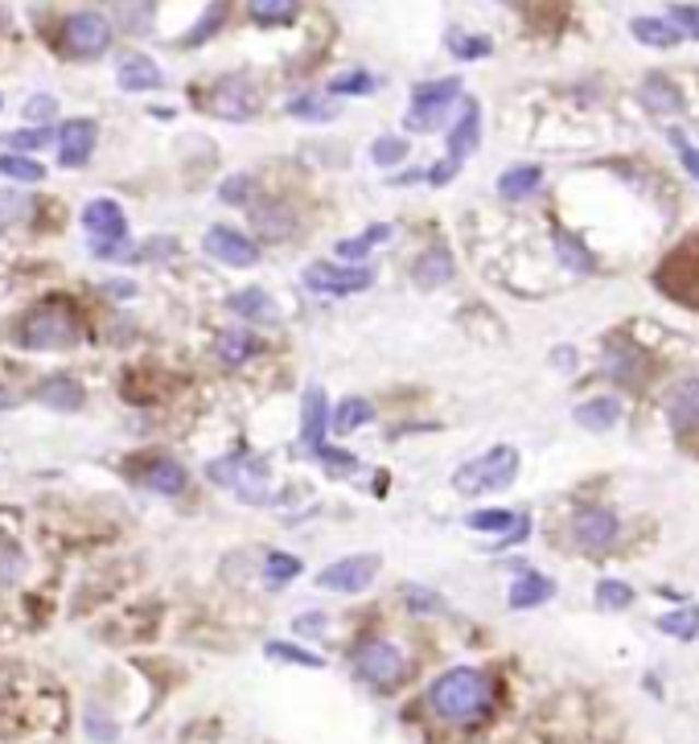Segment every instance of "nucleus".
I'll list each match as a JSON object with an SVG mask.
<instances>
[{
	"instance_id": "obj_21",
	"label": "nucleus",
	"mask_w": 699,
	"mask_h": 744,
	"mask_svg": "<svg viewBox=\"0 0 699 744\" xmlns=\"http://www.w3.org/2000/svg\"><path fill=\"white\" fill-rule=\"evenodd\" d=\"M551 596H556V584H551L544 572H535V568H519L511 592H506L511 609H539V605H547Z\"/></svg>"
},
{
	"instance_id": "obj_51",
	"label": "nucleus",
	"mask_w": 699,
	"mask_h": 744,
	"mask_svg": "<svg viewBox=\"0 0 699 744\" xmlns=\"http://www.w3.org/2000/svg\"><path fill=\"white\" fill-rule=\"evenodd\" d=\"M404 601H408V609L411 613H441L444 609V601L436 596V592H428V589H404Z\"/></svg>"
},
{
	"instance_id": "obj_29",
	"label": "nucleus",
	"mask_w": 699,
	"mask_h": 744,
	"mask_svg": "<svg viewBox=\"0 0 699 744\" xmlns=\"http://www.w3.org/2000/svg\"><path fill=\"white\" fill-rule=\"evenodd\" d=\"M539 182H544V170H539V165H514V170H506L498 177V194H502L506 202H523V198H531V194L539 189Z\"/></svg>"
},
{
	"instance_id": "obj_53",
	"label": "nucleus",
	"mask_w": 699,
	"mask_h": 744,
	"mask_svg": "<svg viewBox=\"0 0 699 744\" xmlns=\"http://www.w3.org/2000/svg\"><path fill=\"white\" fill-rule=\"evenodd\" d=\"M18 576H21V551L9 547V543H0V584H13Z\"/></svg>"
},
{
	"instance_id": "obj_56",
	"label": "nucleus",
	"mask_w": 699,
	"mask_h": 744,
	"mask_svg": "<svg viewBox=\"0 0 699 744\" xmlns=\"http://www.w3.org/2000/svg\"><path fill=\"white\" fill-rule=\"evenodd\" d=\"M671 140H675V149H679V161H683V170H687V177H696L699 182V149H691L679 132H671Z\"/></svg>"
},
{
	"instance_id": "obj_5",
	"label": "nucleus",
	"mask_w": 699,
	"mask_h": 744,
	"mask_svg": "<svg viewBox=\"0 0 699 744\" xmlns=\"http://www.w3.org/2000/svg\"><path fill=\"white\" fill-rule=\"evenodd\" d=\"M461 100V79H432V83H420L411 91V107H408V132H432L441 128L448 107Z\"/></svg>"
},
{
	"instance_id": "obj_48",
	"label": "nucleus",
	"mask_w": 699,
	"mask_h": 744,
	"mask_svg": "<svg viewBox=\"0 0 699 744\" xmlns=\"http://www.w3.org/2000/svg\"><path fill=\"white\" fill-rule=\"evenodd\" d=\"M219 198H222V202L247 206V202H252V177H247V173H235V177H226V182L219 186Z\"/></svg>"
},
{
	"instance_id": "obj_49",
	"label": "nucleus",
	"mask_w": 699,
	"mask_h": 744,
	"mask_svg": "<svg viewBox=\"0 0 699 744\" xmlns=\"http://www.w3.org/2000/svg\"><path fill=\"white\" fill-rule=\"evenodd\" d=\"M313 457L322 461L325 469H329V474H338V477L359 474V461L350 457V453H341V449H322V453H313Z\"/></svg>"
},
{
	"instance_id": "obj_31",
	"label": "nucleus",
	"mask_w": 699,
	"mask_h": 744,
	"mask_svg": "<svg viewBox=\"0 0 699 744\" xmlns=\"http://www.w3.org/2000/svg\"><path fill=\"white\" fill-rule=\"evenodd\" d=\"M214 350H219L222 367H243V362L259 350V341H256V334H247V329H222L219 341H214Z\"/></svg>"
},
{
	"instance_id": "obj_45",
	"label": "nucleus",
	"mask_w": 699,
	"mask_h": 744,
	"mask_svg": "<svg viewBox=\"0 0 699 744\" xmlns=\"http://www.w3.org/2000/svg\"><path fill=\"white\" fill-rule=\"evenodd\" d=\"M375 74H366V70H350V74H338L334 83H329V95H371L375 91Z\"/></svg>"
},
{
	"instance_id": "obj_13",
	"label": "nucleus",
	"mask_w": 699,
	"mask_h": 744,
	"mask_svg": "<svg viewBox=\"0 0 699 744\" xmlns=\"http://www.w3.org/2000/svg\"><path fill=\"white\" fill-rule=\"evenodd\" d=\"M83 231L100 247H112V243H124L128 235V219H124L120 202H112V198H95V202L83 206Z\"/></svg>"
},
{
	"instance_id": "obj_4",
	"label": "nucleus",
	"mask_w": 699,
	"mask_h": 744,
	"mask_svg": "<svg viewBox=\"0 0 699 744\" xmlns=\"http://www.w3.org/2000/svg\"><path fill=\"white\" fill-rule=\"evenodd\" d=\"M206 474L214 486H226V490H235L243 502H264L268 498V461L264 457H252V453H231V457H219L206 465Z\"/></svg>"
},
{
	"instance_id": "obj_50",
	"label": "nucleus",
	"mask_w": 699,
	"mask_h": 744,
	"mask_svg": "<svg viewBox=\"0 0 699 744\" xmlns=\"http://www.w3.org/2000/svg\"><path fill=\"white\" fill-rule=\"evenodd\" d=\"M523 539H531V514H519L511 531H502V535L490 543V551H506V547H519Z\"/></svg>"
},
{
	"instance_id": "obj_24",
	"label": "nucleus",
	"mask_w": 699,
	"mask_h": 744,
	"mask_svg": "<svg viewBox=\"0 0 699 744\" xmlns=\"http://www.w3.org/2000/svg\"><path fill=\"white\" fill-rule=\"evenodd\" d=\"M630 34L642 42V46H650V50H675L683 42L679 25L671 18H633L630 21Z\"/></svg>"
},
{
	"instance_id": "obj_22",
	"label": "nucleus",
	"mask_w": 699,
	"mask_h": 744,
	"mask_svg": "<svg viewBox=\"0 0 699 744\" xmlns=\"http://www.w3.org/2000/svg\"><path fill=\"white\" fill-rule=\"evenodd\" d=\"M116 83H120V91L140 95V91H156V86L165 83V74H161V67H156L153 58L128 54V58H120V67H116Z\"/></svg>"
},
{
	"instance_id": "obj_19",
	"label": "nucleus",
	"mask_w": 699,
	"mask_h": 744,
	"mask_svg": "<svg viewBox=\"0 0 699 744\" xmlns=\"http://www.w3.org/2000/svg\"><path fill=\"white\" fill-rule=\"evenodd\" d=\"M296 210L284 202H256L252 206V226H256L259 239L268 243H284V239L296 235Z\"/></svg>"
},
{
	"instance_id": "obj_7",
	"label": "nucleus",
	"mask_w": 699,
	"mask_h": 744,
	"mask_svg": "<svg viewBox=\"0 0 699 744\" xmlns=\"http://www.w3.org/2000/svg\"><path fill=\"white\" fill-rule=\"evenodd\" d=\"M354 675L371 687H395L408 675V654L387 638H371L354 650Z\"/></svg>"
},
{
	"instance_id": "obj_11",
	"label": "nucleus",
	"mask_w": 699,
	"mask_h": 744,
	"mask_svg": "<svg viewBox=\"0 0 699 744\" xmlns=\"http://www.w3.org/2000/svg\"><path fill=\"white\" fill-rule=\"evenodd\" d=\"M202 247L210 259H219L226 268H256L259 264V247L252 243V235H243L235 226H210Z\"/></svg>"
},
{
	"instance_id": "obj_27",
	"label": "nucleus",
	"mask_w": 699,
	"mask_h": 744,
	"mask_svg": "<svg viewBox=\"0 0 699 744\" xmlns=\"http://www.w3.org/2000/svg\"><path fill=\"white\" fill-rule=\"evenodd\" d=\"M140 481L149 486L153 493H182L186 490V481H189V474L177 465V461H170V457H156V461H149L144 465V474H140Z\"/></svg>"
},
{
	"instance_id": "obj_33",
	"label": "nucleus",
	"mask_w": 699,
	"mask_h": 744,
	"mask_svg": "<svg viewBox=\"0 0 699 744\" xmlns=\"http://www.w3.org/2000/svg\"><path fill=\"white\" fill-rule=\"evenodd\" d=\"M301 13V0H247V18L256 25H289Z\"/></svg>"
},
{
	"instance_id": "obj_2",
	"label": "nucleus",
	"mask_w": 699,
	"mask_h": 744,
	"mask_svg": "<svg viewBox=\"0 0 699 744\" xmlns=\"http://www.w3.org/2000/svg\"><path fill=\"white\" fill-rule=\"evenodd\" d=\"M18 334L25 350H67V346L83 338V325H79L67 301H42L37 309L25 313Z\"/></svg>"
},
{
	"instance_id": "obj_36",
	"label": "nucleus",
	"mask_w": 699,
	"mask_h": 744,
	"mask_svg": "<svg viewBox=\"0 0 699 744\" xmlns=\"http://www.w3.org/2000/svg\"><path fill=\"white\" fill-rule=\"evenodd\" d=\"M444 46H448V54L461 58V62H478V58H490V50H494V42L486 34H461V30H448Z\"/></svg>"
},
{
	"instance_id": "obj_41",
	"label": "nucleus",
	"mask_w": 699,
	"mask_h": 744,
	"mask_svg": "<svg viewBox=\"0 0 699 744\" xmlns=\"http://www.w3.org/2000/svg\"><path fill=\"white\" fill-rule=\"evenodd\" d=\"M514 510H502V507H494V510H474L465 523H469V531H494V535H502V531H511L514 526Z\"/></svg>"
},
{
	"instance_id": "obj_3",
	"label": "nucleus",
	"mask_w": 699,
	"mask_h": 744,
	"mask_svg": "<svg viewBox=\"0 0 699 744\" xmlns=\"http://www.w3.org/2000/svg\"><path fill=\"white\" fill-rule=\"evenodd\" d=\"M514 477H519V453L511 444H498L481 457L465 461L457 474H453V490L465 493V498H481V493H498L506 490Z\"/></svg>"
},
{
	"instance_id": "obj_10",
	"label": "nucleus",
	"mask_w": 699,
	"mask_h": 744,
	"mask_svg": "<svg viewBox=\"0 0 699 744\" xmlns=\"http://www.w3.org/2000/svg\"><path fill=\"white\" fill-rule=\"evenodd\" d=\"M375 576H378V556H346V559H334L325 572H317V589L354 596V592L371 589Z\"/></svg>"
},
{
	"instance_id": "obj_16",
	"label": "nucleus",
	"mask_w": 699,
	"mask_h": 744,
	"mask_svg": "<svg viewBox=\"0 0 699 744\" xmlns=\"http://www.w3.org/2000/svg\"><path fill=\"white\" fill-rule=\"evenodd\" d=\"M329 399H325L322 387H308L305 399H301V449L305 453H322L325 449V432H329Z\"/></svg>"
},
{
	"instance_id": "obj_52",
	"label": "nucleus",
	"mask_w": 699,
	"mask_h": 744,
	"mask_svg": "<svg viewBox=\"0 0 699 744\" xmlns=\"http://www.w3.org/2000/svg\"><path fill=\"white\" fill-rule=\"evenodd\" d=\"M671 21L679 25L683 37H696L699 42V4H675V9H671Z\"/></svg>"
},
{
	"instance_id": "obj_55",
	"label": "nucleus",
	"mask_w": 699,
	"mask_h": 744,
	"mask_svg": "<svg viewBox=\"0 0 699 744\" xmlns=\"http://www.w3.org/2000/svg\"><path fill=\"white\" fill-rule=\"evenodd\" d=\"M457 161H448V156H444V161H436V165H432V170H424V182L428 186H448V182H453V177H457Z\"/></svg>"
},
{
	"instance_id": "obj_40",
	"label": "nucleus",
	"mask_w": 699,
	"mask_h": 744,
	"mask_svg": "<svg viewBox=\"0 0 699 744\" xmlns=\"http://www.w3.org/2000/svg\"><path fill=\"white\" fill-rule=\"evenodd\" d=\"M264 654H268V659H280V662L308 666V671H322V666H325L322 654H313V650H305V646H289V642H268V646H264Z\"/></svg>"
},
{
	"instance_id": "obj_43",
	"label": "nucleus",
	"mask_w": 699,
	"mask_h": 744,
	"mask_svg": "<svg viewBox=\"0 0 699 744\" xmlns=\"http://www.w3.org/2000/svg\"><path fill=\"white\" fill-rule=\"evenodd\" d=\"M301 572H305V568H301V559L284 556V551H272V556L264 559V576H268V584H289V580H296Z\"/></svg>"
},
{
	"instance_id": "obj_18",
	"label": "nucleus",
	"mask_w": 699,
	"mask_h": 744,
	"mask_svg": "<svg viewBox=\"0 0 699 744\" xmlns=\"http://www.w3.org/2000/svg\"><path fill=\"white\" fill-rule=\"evenodd\" d=\"M95 124L91 119H67L62 128H58V161L62 165H86L91 153H95Z\"/></svg>"
},
{
	"instance_id": "obj_26",
	"label": "nucleus",
	"mask_w": 699,
	"mask_h": 744,
	"mask_svg": "<svg viewBox=\"0 0 699 744\" xmlns=\"http://www.w3.org/2000/svg\"><path fill=\"white\" fill-rule=\"evenodd\" d=\"M572 416H576V423L584 432H609V428L621 420V404H617L614 395H597V399H584Z\"/></svg>"
},
{
	"instance_id": "obj_14",
	"label": "nucleus",
	"mask_w": 699,
	"mask_h": 744,
	"mask_svg": "<svg viewBox=\"0 0 699 744\" xmlns=\"http://www.w3.org/2000/svg\"><path fill=\"white\" fill-rule=\"evenodd\" d=\"M666 423L679 437H696L699 432V374L671 387V395H666Z\"/></svg>"
},
{
	"instance_id": "obj_30",
	"label": "nucleus",
	"mask_w": 699,
	"mask_h": 744,
	"mask_svg": "<svg viewBox=\"0 0 699 744\" xmlns=\"http://www.w3.org/2000/svg\"><path fill=\"white\" fill-rule=\"evenodd\" d=\"M375 420V407L359 399V395H346L338 407H334V416H329V428L338 432V437H350V432H359L362 423Z\"/></svg>"
},
{
	"instance_id": "obj_12",
	"label": "nucleus",
	"mask_w": 699,
	"mask_h": 744,
	"mask_svg": "<svg viewBox=\"0 0 699 744\" xmlns=\"http://www.w3.org/2000/svg\"><path fill=\"white\" fill-rule=\"evenodd\" d=\"M617 531H621V523H617V514L609 507H580L576 514H572V539L584 547V551H605V547H614Z\"/></svg>"
},
{
	"instance_id": "obj_20",
	"label": "nucleus",
	"mask_w": 699,
	"mask_h": 744,
	"mask_svg": "<svg viewBox=\"0 0 699 744\" xmlns=\"http://www.w3.org/2000/svg\"><path fill=\"white\" fill-rule=\"evenodd\" d=\"M638 103H642V112H650V116H679L683 112V91L666 74H646L642 79V86H638Z\"/></svg>"
},
{
	"instance_id": "obj_42",
	"label": "nucleus",
	"mask_w": 699,
	"mask_h": 744,
	"mask_svg": "<svg viewBox=\"0 0 699 744\" xmlns=\"http://www.w3.org/2000/svg\"><path fill=\"white\" fill-rule=\"evenodd\" d=\"M120 25L128 34H149V25H153V4H149V0H124Z\"/></svg>"
},
{
	"instance_id": "obj_1",
	"label": "nucleus",
	"mask_w": 699,
	"mask_h": 744,
	"mask_svg": "<svg viewBox=\"0 0 699 744\" xmlns=\"http://www.w3.org/2000/svg\"><path fill=\"white\" fill-rule=\"evenodd\" d=\"M428 708L441 716L444 724H478L490 716L498 699L494 678L486 675L481 666H448L444 675H436L428 683Z\"/></svg>"
},
{
	"instance_id": "obj_58",
	"label": "nucleus",
	"mask_w": 699,
	"mask_h": 744,
	"mask_svg": "<svg viewBox=\"0 0 699 744\" xmlns=\"http://www.w3.org/2000/svg\"><path fill=\"white\" fill-rule=\"evenodd\" d=\"M0 107H4V100H0Z\"/></svg>"
},
{
	"instance_id": "obj_44",
	"label": "nucleus",
	"mask_w": 699,
	"mask_h": 744,
	"mask_svg": "<svg viewBox=\"0 0 699 744\" xmlns=\"http://www.w3.org/2000/svg\"><path fill=\"white\" fill-rule=\"evenodd\" d=\"M404 156H408V140H404V136H378L375 144H371V161L383 165V170L399 165Z\"/></svg>"
},
{
	"instance_id": "obj_38",
	"label": "nucleus",
	"mask_w": 699,
	"mask_h": 744,
	"mask_svg": "<svg viewBox=\"0 0 699 744\" xmlns=\"http://www.w3.org/2000/svg\"><path fill=\"white\" fill-rule=\"evenodd\" d=\"M593 601H597L601 609L621 613V609H630V605H633V589H630V584H621V580H597Z\"/></svg>"
},
{
	"instance_id": "obj_8",
	"label": "nucleus",
	"mask_w": 699,
	"mask_h": 744,
	"mask_svg": "<svg viewBox=\"0 0 699 744\" xmlns=\"http://www.w3.org/2000/svg\"><path fill=\"white\" fill-rule=\"evenodd\" d=\"M601 362H605V374L621 383V387H642L650 374H654V358L630 338H609L605 350H601Z\"/></svg>"
},
{
	"instance_id": "obj_23",
	"label": "nucleus",
	"mask_w": 699,
	"mask_h": 744,
	"mask_svg": "<svg viewBox=\"0 0 699 744\" xmlns=\"http://www.w3.org/2000/svg\"><path fill=\"white\" fill-rule=\"evenodd\" d=\"M226 309H231L235 317H243V322H259V325L276 322V301L264 288H240V292H231V297H226Z\"/></svg>"
},
{
	"instance_id": "obj_39",
	"label": "nucleus",
	"mask_w": 699,
	"mask_h": 744,
	"mask_svg": "<svg viewBox=\"0 0 699 744\" xmlns=\"http://www.w3.org/2000/svg\"><path fill=\"white\" fill-rule=\"evenodd\" d=\"M0 177H13V182H25V186H34V182H42L46 177V170L37 165L34 156H0Z\"/></svg>"
},
{
	"instance_id": "obj_9",
	"label": "nucleus",
	"mask_w": 699,
	"mask_h": 744,
	"mask_svg": "<svg viewBox=\"0 0 699 744\" xmlns=\"http://www.w3.org/2000/svg\"><path fill=\"white\" fill-rule=\"evenodd\" d=\"M62 46L70 58H100L112 46V21L103 13H70L62 25Z\"/></svg>"
},
{
	"instance_id": "obj_47",
	"label": "nucleus",
	"mask_w": 699,
	"mask_h": 744,
	"mask_svg": "<svg viewBox=\"0 0 699 744\" xmlns=\"http://www.w3.org/2000/svg\"><path fill=\"white\" fill-rule=\"evenodd\" d=\"M50 140H54L50 128H30V132H9V136H4V144H9V149H18V153H34V149L50 144Z\"/></svg>"
},
{
	"instance_id": "obj_57",
	"label": "nucleus",
	"mask_w": 699,
	"mask_h": 744,
	"mask_svg": "<svg viewBox=\"0 0 699 744\" xmlns=\"http://www.w3.org/2000/svg\"><path fill=\"white\" fill-rule=\"evenodd\" d=\"M292 629L301 633V638H313V633H322L325 629V613H305V617H296Z\"/></svg>"
},
{
	"instance_id": "obj_17",
	"label": "nucleus",
	"mask_w": 699,
	"mask_h": 744,
	"mask_svg": "<svg viewBox=\"0 0 699 744\" xmlns=\"http://www.w3.org/2000/svg\"><path fill=\"white\" fill-rule=\"evenodd\" d=\"M478 144H481V107L478 100H465L457 124H453V132H448V161L465 165L469 156L478 153Z\"/></svg>"
},
{
	"instance_id": "obj_6",
	"label": "nucleus",
	"mask_w": 699,
	"mask_h": 744,
	"mask_svg": "<svg viewBox=\"0 0 699 744\" xmlns=\"http://www.w3.org/2000/svg\"><path fill=\"white\" fill-rule=\"evenodd\" d=\"M308 292H322V297H354L362 288L375 284V268L366 264H334V259H317L301 271Z\"/></svg>"
},
{
	"instance_id": "obj_32",
	"label": "nucleus",
	"mask_w": 699,
	"mask_h": 744,
	"mask_svg": "<svg viewBox=\"0 0 699 744\" xmlns=\"http://www.w3.org/2000/svg\"><path fill=\"white\" fill-rule=\"evenodd\" d=\"M556 259H560L563 268L572 271V276H589V271H597V255L589 252L580 239L572 235H556Z\"/></svg>"
},
{
	"instance_id": "obj_37",
	"label": "nucleus",
	"mask_w": 699,
	"mask_h": 744,
	"mask_svg": "<svg viewBox=\"0 0 699 744\" xmlns=\"http://www.w3.org/2000/svg\"><path fill=\"white\" fill-rule=\"evenodd\" d=\"M654 626H659V633H666V638L691 642V638H699V609H696V605H687V609L663 613Z\"/></svg>"
},
{
	"instance_id": "obj_54",
	"label": "nucleus",
	"mask_w": 699,
	"mask_h": 744,
	"mask_svg": "<svg viewBox=\"0 0 699 744\" xmlns=\"http://www.w3.org/2000/svg\"><path fill=\"white\" fill-rule=\"evenodd\" d=\"M54 112H58V100H54V95H34V100L25 103V116L34 119V124L54 119Z\"/></svg>"
},
{
	"instance_id": "obj_34",
	"label": "nucleus",
	"mask_w": 699,
	"mask_h": 744,
	"mask_svg": "<svg viewBox=\"0 0 699 744\" xmlns=\"http://www.w3.org/2000/svg\"><path fill=\"white\" fill-rule=\"evenodd\" d=\"M289 116L292 119H308V124H329V119L338 116V107H334V100H329V95L305 91V95L289 100Z\"/></svg>"
},
{
	"instance_id": "obj_35",
	"label": "nucleus",
	"mask_w": 699,
	"mask_h": 744,
	"mask_svg": "<svg viewBox=\"0 0 699 744\" xmlns=\"http://www.w3.org/2000/svg\"><path fill=\"white\" fill-rule=\"evenodd\" d=\"M383 239H392V226H387V222H375V226H366L362 235L341 239V243H338V259H346V264H359V259H366V255H371V247H375V243H383Z\"/></svg>"
},
{
	"instance_id": "obj_15",
	"label": "nucleus",
	"mask_w": 699,
	"mask_h": 744,
	"mask_svg": "<svg viewBox=\"0 0 699 744\" xmlns=\"http://www.w3.org/2000/svg\"><path fill=\"white\" fill-rule=\"evenodd\" d=\"M210 107H214V116L243 124V119L256 116L259 107L256 86L247 83V79H222V83L214 86V95H210Z\"/></svg>"
},
{
	"instance_id": "obj_28",
	"label": "nucleus",
	"mask_w": 699,
	"mask_h": 744,
	"mask_svg": "<svg viewBox=\"0 0 699 744\" xmlns=\"http://www.w3.org/2000/svg\"><path fill=\"white\" fill-rule=\"evenodd\" d=\"M411 276H416V288H444L453 280V255L444 252V247H428V252L416 259Z\"/></svg>"
},
{
	"instance_id": "obj_46",
	"label": "nucleus",
	"mask_w": 699,
	"mask_h": 744,
	"mask_svg": "<svg viewBox=\"0 0 699 744\" xmlns=\"http://www.w3.org/2000/svg\"><path fill=\"white\" fill-rule=\"evenodd\" d=\"M222 18H226V0H214V4L206 9V18L198 21V30H189V34H186V46H198V42H206V37H210L222 25Z\"/></svg>"
},
{
	"instance_id": "obj_25",
	"label": "nucleus",
	"mask_w": 699,
	"mask_h": 744,
	"mask_svg": "<svg viewBox=\"0 0 699 744\" xmlns=\"http://www.w3.org/2000/svg\"><path fill=\"white\" fill-rule=\"evenodd\" d=\"M37 404L54 407V411H79V407H83V387H79V379H70V374H50V379L37 387Z\"/></svg>"
}]
</instances>
